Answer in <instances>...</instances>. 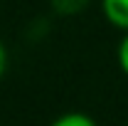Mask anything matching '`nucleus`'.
Instances as JSON below:
<instances>
[{
    "label": "nucleus",
    "instance_id": "obj_1",
    "mask_svg": "<svg viewBox=\"0 0 128 126\" xmlns=\"http://www.w3.org/2000/svg\"><path fill=\"white\" fill-rule=\"evenodd\" d=\"M101 10L113 27L128 32V0H101Z\"/></svg>",
    "mask_w": 128,
    "mask_h": 126
},
{
    "label": "nucleus",
    "instance_id": "obj_2",
    "mask_svg": "<svg viewBox=\"0 0 128 126\" xmlns=\"http://www.w3.org/2000/svg\"><path fill=\"white\" fill-rule=\"evenodd\" d=\"M49 126H98V124L84 111H66V114H59Z\"/></svg>",
    "mask_w": 128,
    "mask_h": 126
},
{
    "label": "nucleus",
    "instance_id": "obj_3",
    "mask_svg": "<svg viewBox=\"0 0 128 126\" xmlns=\"http://www.w3.org/2000/svg\"><path fill=\"white\" fill-rule=\"evenodd\" d=\"M118 67L123 69V74L128 77V32L123 35V40L118 45Z\"/></svg>",
    "mask_w": 128,
    "mask_h": 126
},
{
    "label": "nucleus",
    "instance_id": "obj_4",
    "mask_svg": "<svg viewBox=\"0 0 128 126\" xmlns=\"http://www.w3.org/2000/svg\"><path fill=\"white\" fill-rule=\"evenodd\" d=\"M5 69H8V49H5L2 42H0V79H2V74H5Z\"/></svg>",
    "mask_w": 128,
    "mask_h": 126
}]
</instances>
